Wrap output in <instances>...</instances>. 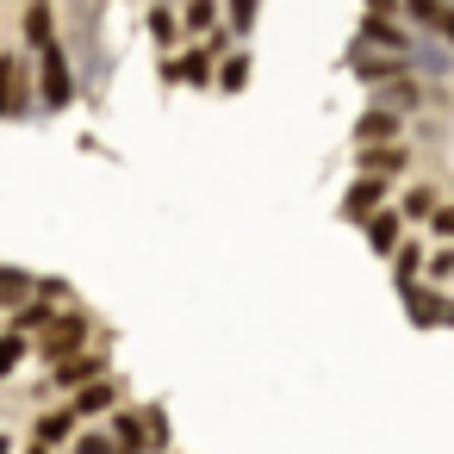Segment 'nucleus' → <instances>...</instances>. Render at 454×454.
Wrapping results in <instances>:
<instances>
[{
	"label": "nucleus",
	"instance_id": "f257e3e1",
	"mask_svg": "<svg viewBox=\"0 0 454 454\" xmlns=\"http://www.w3.org/2000/svg\"><path fill=\"white\" fill-rule=\"evenodd\" d=\"M32 57H38V113H69L82 100V82H75V57H69L63 32L51 44H38Z\"/></svg>",
	"mask_w": 454,
	"mask_h": 454
},
{
	"label": "nucleus",
	"instance_id": "f03ea898",
	"mask_svg": "<svg viewBox=\"0 0 454 454\" xmlns=\"http://www.w3.org/2000/svg\"><path fill=\"white\" fill-rule=\"evenodd\" d=\"M38 113V75L26 57L0 51V119H32Z\"/></svg>",
	"mask_w": 454,
	"mask_h": 454
},
{
	"label": "nucleus",
	"instance_id": "7ed1b4c3",
	"mask_svg": "<svg viewBox=\"0 0 454 454\" xmlns=\"http://www.w3.org/2000/svg\"><path fill=\"white\" fill-rule=\"evenodd\" d=\"M82 342H88V317H82V311H63V317H51V324L38 330V355H44V361H69Z\"/></svg>",
	"mask_w": 454,
	"mask_h": 454
},
{
	"label": "nucleus",
	"instance_id": "20e7f679",
	"mask_svg": "<svg viewBox=\"0 0 454 454\" xmlns=\"http://www.w3.org/2000/svg\"><path fill=\"white\" fill-rule=\"evenodd\" d=\"M404 69H411V75H423V82L435 88V82H448V75H454V51H448L442 38L417 32V38H411V51H404Z\"/></svg>",
	"mask_w": 454,
	"mask_h": 454
},
{
	"label": "nucleus",
	"instance_id": "39448f33",
	"mask_svg": "<svg viewBox=\"0 0 454 454\" xmlns=\"http://www.w3.org/2000/svg\"><path fill=\"white\" fill-rule=\"evenodd\" d=\"M429 100H435V88H429L423 75H411V69L373 88V106H392V113H404V119H411L417 106H429Z\"/></svg>",
	"mask_w": 454,
	"mask_h": 454
},
{
	"label": "nucleus",
	"instance_id": "423d86ee",
	"mask_svg": "<svg viewBox=\"0 0 454 454\" xmlns=\"http://www.w3.org/2000/svg\"><path fill=\"white\" fill-rule=\"evenodd\" d=\"M398 13H404V26H417V32H429L454 51V0H404Z\"/></svg>",
	"mask_w": 454,
	"mask_h": 454
},
{
	"label": "nucleus",
	"instance_id": "0eeeda50",
	"mask_svg": "<svg viewBox=\"0 0 454 454\" xmlns=\"http://www.w3.org/2000/svg\"><path fill=\"white\" fill-rule=\"evenodd\" d=\"M411 38H417V26H404L398 13H367L361 20V32H355V44H373V51H411Z\"/></svg>",
	"mask_w": 454,
	"mask_h": 454
},
{
	"label": "nucleus",
	"instance_id": "6e6552de",
	"mask_svg": "<svg viewBox=\"0 0 454 454\" xmlns=\"http://www.w3.org/2000/svg\"><path fill=\"white\" fill-rule=\"evenodd\" d=\"M348 75H355L361 88H380V82L404 75V57H398V51H373V44H355V51H348Z\"/></svg>",
	"mask_w": 454,
	"mask_h": 454
},
{
	"label": "nucleus",
	"instance_id": "1a4fd4ad",
	"mask_svg": "<svg viewBox=\"0 0 454 454\" xmlns=\"http://www.w3.org/2000/svg\"><path fill=\"white\" fill-rule=\"evenodd\" d=\"M404 168H411L404 137H398V144H355V175H380V181H392V175H404Z\"/></svg>",
	"mask_w": 454,
	"mask_h": 454
},
{
	"label": "nucleus",
	"instance_id": "9d476101",
	"mask_svg": "<svg viewBox=\"0 0 454 454\" xmlns=\"http://www.w3.org/2000/svg\"><path fill=\"white\" fill-rule=\"evenodd\" d=\"M386 193H392V181H380V175H355L348 193H342V218H348V224H367V218L386 206Z\"/></svg>",
	"mask_w": 454,
	"mask_h": 454
},
{
	"label": "nucleus",
	"instance_id": "9b49d317",
	"mask_svg": "<svg viewBox=\"0 0 454 454\" xmlns=\"http://www.w3.org/2000/svg\"><path fill=\"white\" fill-rule=\"evenodd\" d=\"M398 137H404V113L367 100V113L355 119V144H398Z\"/></svg>",
	"mask_w": 454,
	"mask_h": 454
},
{
	"label": "nucleus",
	"instance_id": "f8f14e48",
	"mask_svg": "<svg viewBox=\"0 0 454 454\" xmlns=\"http://www.w3.org/2000/svg\"><path fill=\"white\" fill-rule=\"evenodd\" d=\"M398 299H404V311H411V324H417V330H429V324H448V305H442V293H435V286H417V280H404V286H398Z\"/></svg>",
	"mask_w": 454,
	"mask_h": 454
},
{
	"label": "nucleus",
	"instance_id": "ddd939ff",
	"mask_svg": "<svg viewBox=\"0 0 454 454\" xmlns=\"http://www.w3.org/2000/svg\"><path fill=\"white\" fill-rule=\"evenodd\" d=\"M361 231H367V249H373V255H392V249L404 243V212H398V206H380Z\"/></svg>",
	"mask_w": 454,
	"mask_h": 454
},
{
	"label": "nucleus",
	"instance_id": "4468645a",
	"mask_svg": "<svg viewBox=\"0 0 454 454\" xmlns=\"http://www.w3.org/2000/svg\"><path fill=\"white\" fill-rule=\"evenodd\" d=\"M20 32H26V51L51 44V38H57V0H26V13H20Z\"/></svg>",
	"mask_w": 454,
	"mask_h": 454
},
{
	"label": "nucleus",
	"instance_id": "2eb2a0df",
	"mask_svg": "<svg viewBox=\"0 0 454 454\" xmlns=\"http://www.w3.org/2000/svg\"><path fill=\"white\" fill-rule=\"evenodd\" d=\"M106 373V355H69V361H51V386H88V380H100Z\"/></svg>",
	"mask_w": 454,
	"mask_h": 454
},
{
	"label": "nucleus",
	"instance_id": "dca6fc26",
	"mask_svg": "<svg viewBox=\"0 0 454 454\" xmlns=\"http://www.w3.org/2000/svg\"><path fill=\"white\" fill-rule=\"evenodd\" d=\"M175 75H181V88H212L218 57H212L206 44H193V51H181V57H175Z\"/></svg>",
	"mask_w": 454,
	"mask_h": 454
},
{
	"label": "nucleus",
	"instance_id": "f3484780",
	"mask_svg": "<svg viewBox=\"0 0 454 454\" xmlns=\"http://www.w3.org/2000/svg\"><path fill=\"white\" fill-rule=\"evenodd\" d=\"M212 88H218V94H243V88H249V51H237V44H231V51L218 57Z\"/></svg>",
	"mask_w": 454,
	"mask_h": 454
},
{
	"label": "nucleus",
	"instance_id": "a211bd4d",
	"mask_svg": "<svg viewBox=\"0 0 454 454\" xmlns=\"http://www.w3.org/2000/svg\"><path fill=\"white\" fill-rule=\"evenodd\" d=\"M51 317H57V299H44V293H32V299H20V305H13V330H20V336L44 330Z\"/></svg>",
	"mask_w": 454,
	"mask_h": 454
},
{
	"label": "nucleus",
	"instance_id": "6ab92c4d",
	"mask_svg": "<svg viewBox=\"0 0 454 454\" xmlns=\"http://www.w3.org/2000/svg\"><path fill=\"white\" fill-rule=\"evenodd\" d=\"M113 398H119V386H113V380H88V386L75 392V404H69V411H75V417H100V411H113Z\"/></svg>",
	"mask_w": 454,
	"mask_h": 454
},
{
	"label": "nucleus",
	"instance_id": "aec40b11",
	"mask_svg": "<svg viewBox=\"0 0 454 454\" xmlns=\"http://www.w3.org/2000/svg\"><path fill=\"white\" fill-rule=\"evenodd\" d=\"M150 38H156V51H175L187 32H181V13L175 7H162V0H156V7H150Z\"/></svg>",
	"mask_w": 454,
	"mask_h": 454
},
{
	"label": "nucleus",
	"instance_id": "412c9836",
	"mask_svg": "<svg viewBox=\"0 0 454 454\" xmlns=\"http://www.w3.org/2000/svg\"><path fill=\"white\" fill-rule=\"evenodd\" d=\"M69 435H75V411H44L32 429V442H44V448H63Z\"/></svg>",
	"mask_w": 454,
	"mask_h": 454
},
{
	"label": "nucleus",
	"instance_id": "4be33fe9",
	"mask_svg": "<svg viewBox=\"0 0 454 454\" xmlns=\"http://www.w3.org/2000/svg\"><path fill=\"white\" fill-rule=\"evenodd\" d=\"M435 206H442V193H435V187H423V181H417V187H404V200H398V212H404V224H411V218L423 224V218H429Z\"/></svg>",
	"mask_w": 454,
	"mask_h": 454
},
{
	"label": "nucleus",
	"instance_id": "5701e85b",
	"mask_svg": "<svg viewBox=\"0 0 454 454\" xmlns=\"http://www.w3.org/2000/svg\"><path fill=\"white\" fill-rule=\"evenodd\" d=\"M32 293H38V280H32L26 268H0V311L20 305V299H32Z\"/></svg>",
	"mask_w": 454,
	"mask_h": 454
},
{
	"label": "nucleus",
	"instance_id": "b1692460",
	"mask_svg": "<svg viewBox=\"0 0 454 454\" xmlns=\"http://www.w3.org/2000/svg\"><path fill=\"white\" fill-rule=\"evenodd\" d=\"M224 26H231V38H249L255 32V13H262V0H224Z\"/></svg>",
	"mask_w": 454,
	"mask_h": 454
},
{
	"label": "nucleus",
	"instance_id": "393cba45",
	"mask_svg": "<svg viewBox=\"0 0 454 454\" xmlns=\"http://www.w3.org/2000/svg\"><path fill=\"white\" fill-rule=\"evenodd\" d=\"M212 26H218V0H187V7H181V32L206 38Z\"/></svg>",
	"mask_w": 454,
	"mask_h": 454
},
{
	"label": "nucleus",
	"instance_id": "a878e982",
	"mask_svg": "<svg viewBox=\"0 0 454 454\" xmlns=\"http://www.w3.org/2000/svg\"><path fill=\"white\" fill-rule=\"evenodd\" d=\"M113 435H119V448H131V454H144V448H150V429H144V417H131V411H119V417H113Z\"/></svg>",
	"mask_w": 454,
	"mask_h": 454
},
{
	"label": "nucleus",
	"instance_id": "bb28decb",
	"mask_svg": "<svg viewBox=\"0 0 454 454\" xmlns=\"http://www.w3.org/2000/svg\"><path fill=\"white\" fill-rule=\"evenodd\" d=\"M423 255H429L423 243H398V249H392V274H398V286L423 274Z\"/></svg>",
	"mask_w": 454,
	"mask_h": 454
},
{
	"label": "nucleus",
	"instance_id": "cd10ccee",
	"mask_svg": "<svg viewBox=\"0 0 454 454\" xmlns=\"http://www.w3.org/2000/svg\"><path fill=\"white\" fill-rule=\"evenodd\" d=\"M26 355H32V342H26L20 330H0V380H7V373H13Z\"/></svg>",
	"mask_w": 454,
	"mask_h": 454
},
{
	"label": "nucleus",
	"instance_id": "c85d7f7f",
	"mask_svg": "<svg viewBox=\"0 0 454 454\" xmlns=\"http://www.w3.org/2000/svg\"><path fill=\"white\" fill-rule=\"evenodd\" d=\"M69 454H131V448H119V435H113V429H94V435H82Z\"/></svg>",
	"mask_w": 454,
	"mask_h": 454
},
{
	"label": "nucleus",
	"instance_id": "c756f323",
	"mask_svg": "<svg viewBox=\"0 0 454 454\" xmlns=\"http://www.w3.org/2000/svg\"><path fill=\"white\" fill-rule=\"evenodd\" d=\"M423 224H429V231H435L442 243H454V200H442V206H435V212H429Z\"/></svg>",
	"mask_w": 454,
	"mask_h": 454
},
{
	"label": "nucleus",
	"instance_id": "7c9ffc66",
	"mask_svg": "<svg viewBox=\"0 0 454 454\" xmlns=\"http://www.w3.org/2000/svg\"><path fill=\"white\" fill-rule=\"evenodd\" d=\"M423 274H429V280H448V274H454V249H429V255H423Z\"/></svg>",
	"mask_w": 454,
	"mask_h": 454
},
{
	"label": "nucleus",
	"instance_id": "2f4dec72",
	"mask_svg": "<svg viewBox=\"0 0 454 454\" xmlns=\"http://www.w3.org/2000/svg\"><path fill=\"white\" fill-rule=\"evenodd\" d=\"M144 429H150V448H168V417H162L156 404L144 411Z\"/></svg>",
	"mask_w": 454,
	"mask_h": 454
},
{
	"label": "nucleus",
	"instance_id": "473e14b6",
	"mask_svg": "<svg viewBox=\"0 0 454 454\" xmlns=\"http://www.w3.org/2000/svg\"><path fill=\"white\" fill-rule=\"evenodd\" d=\"M398 7H404V0H367V13H398ZM398 20H404V13H398Z\"/></svg>",
	"mask_w": 454,
	"mask_h": 454
},
{
	"label": "nucleus",
	"instance_id": "72a5a7b5",
	"mask_svg": "<svg viewBox=\"0 0 454 454\" xmlns=\"http://www.w3.org/2000/svg\"><path fill=\"white\" fill-rule=\"evenodd\" d=\"M0 454H13V435H0Z\"/></svg>",
	"mask_w": 454,
	"mask_h": 454
},
{
	"label": "nucleus",
	"instance_id": "f704fd0d",
	"mask_svg": "<svg viewBox=\"0 0 454 454\" xmlns=\"http://www.w3.org/2000/svg\"><path fill=\"white\" fill-rule=\"evenodd\" d=\"M26 454H51V448H44V442H32V448H26Z\"/></svg>",
	"mask_w": 454,
	"mask_h": 454
},
{
	"label": "nucleus",
	"instance_id": "c9c22d12",
	"mask_svg": "<svg viewBox=\"0 0 454 454\" xmlns=\"http://www.w3.org/2000/svg\"><path fill=\"white\" fill-rule=\"evenodd\" d=\"M448 200H454V193H448Z\"/></svg>",
	"mask_w": 454,
	"mask_h": 454
}]
</instances>
